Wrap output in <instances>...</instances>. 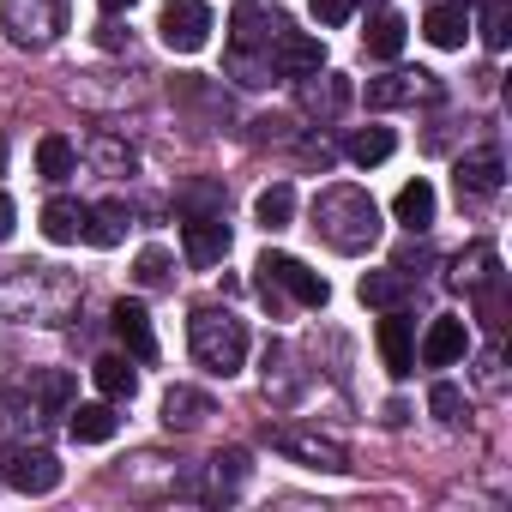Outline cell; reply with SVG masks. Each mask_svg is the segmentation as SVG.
Returning a JSON list of instances; mask_svg holds the SVG:
<instances>
[{
    "mask_svg": "<svg viewBox=\"0 0 512 512\" xmlns=\"http://www.w3.org/2000/svg\"><path fill=\"white\" fill-rule=\"evenodd\" d=\"M187 344H193V362L211 368V374H223V380L241 374V362H247V326L229 308H193Z\"/></svg>",
    "mask_w": 512,
    "mask_h": 512,
    "instance_id": "cell-2",
    "label": "cell"
},
{
    "mask_svg": "<svg viewBox=\"0 0 512 512\" xmlns=\"http://www.w3.org/2000/svg\"><path fill=\"white\" fill-rule=\"evenodd\" d=\"M380 356H386V374H416V326L398 314V308H386V320H380Z\"/></svg>",
    "mask_w": 512,
    "mask_h": 512,
    "instance_id": "cell-11",
    "label": "cell"
},
{
    "mask_svg": "<svg viewBox=\"0 0 512 512\" xmlns=\"http://www.w3.org/2000/svg\"><path fill=\"white\" fill-rule=\"evenodd\" d=\"M253 217H260V229H290V217H296V187H290V181H272L260 199H253Z\"/></svg>",
    "mask_w": 512,
    "mask_h": 512,
    "instance_id": "cell-23",
    "label": "cell"
},
{
    "mask_svg": "<svg viewBox=\"0 0 512 512\" xmlns=\"http://www.w3.org/2000/svg\"><path fill=\"white\" fill-rule=\"evenodd\" d=\"M392 217H398L410 235H422V229L434 223V187H428L422 175H416V181H404V187H398V199H392Z\"/></svg>",
    "mask_w": 512,
    "mask_h": 512,
    "instance_id": "cell-16",
    "label": "cell"
},
{
    "mask_svg": "<svg viewBox=\"0 0 512 512\" xmlns=\"http://www.w3.org/2000/svg\"><path fill=\"white\" fill-rule=\"evenodd\" d=\"M314 229L338 247V253H362L380 241V205L362 187H326L314 199Z\"/></svg>",
    "mask_w": 512,
    "mask_h": 512,
    "instance_id": "cell-1",
    "label": "cell"
},
{
    "mask_svg": "<svg viewBox=\"0 0 512 512\" xmlns=\"http://www.w3.org/2000/svg\"><path fill=\"white\" fill-rule=\"evenodd\" d=\"M482 43L494 55L512 43V0H482Z\"/></svg>",
    "mask_w": 512,
    "mask_h": 512,
    "instance_id": "cell-30",
    "label": "cell"
},
{
    "mask_svg": "<svg viewBox=\"0 0 512 512\" xmlns=\"http://www.w3.org/2000/svg\"><path fill=\"white\" fill-rule=\"evenodd\" d=\"M67 434L79 446H103V440H115V410L109 404H67Z\"/></svg>",
    "mask_w": 512,
    "mask_h": 512,
    "instance_id": "cell-17",
    "label": "cell"
},
{
    "mask_svg": "<svg viewBox=\"0 0 512 512\" xmlns=\"http://www.w3.org/2000/svg\"><path fill=\"white\" fill-rule=\"evenodd\" d=\"M266 55H272V73H278V79L326 73V43H320V37H308V31H290V25L272 37V49H266Z\"/></svg>",
    "mask_w": 512,
    "mask_h": 512,
    "instance_id": "cell-6",
    "label": "cell"
},
{
    "mask_svg": "<svg viewBox=\"0 0 512 512\" xmlns=\"http://www.w3.org/2000/svg\"><path fill=\"white\" fill-rule=\"evenodd\" d=\"M85 211H91V205H79V199H49V205H43V235H49L55 247L79 241V235H85Z\"/></svg>",
    "mask_w": 512,
    "mask_h": 512,
    "instance_id": "cell-19",
    "label": "cell"
},
{
    "mask_svg": "<svg viewBox=\"0 0 512 512\" xmlns=\"http://www.w3.org/2000/svg\"><path fill=\"white\" fill-rule=\"evenodd\" d=\"M73 169H79L73 139H67V133H43V139H37V175H43V181H67Z\"/></svg>",
    "mask_w": 512,
    "mask_h": 512,
    "instance_id": "cell-21",
    "label": "cell"
},
{
    "mask_svg": "<svg viewBox=\"0 0 512 512\" xmlns=\"http://www.w3.org/2000/svg\"><path fill=\"white\" fill-rule=\"evenodd\" d=\"M0 25L13 31V43L43 49L55 31H67V0H0Z\"/></svg>",
    "mask_w": 512,
    "mask_h": 512,
    "instance_id": "cell-3",
    "label": "cell"
},
{
    "mask_svg": "<svg viewBox=\"0 0 512 512\" xmlns=\"http://www.w3.org/2000/svg\"><path fill=\"white\" fill-rule=\"evenodd\" d=\"M127 223H133V211L121 199H103V205L85 211V241L91 247H121L127 241Z\"/></svg>",
    "mask_w": 512,
    "mask_h": 512,
    "instance_id": "cell-15",
    "label": "cell"
},
{
    "mask_svg": "<svg viewBox=\"0 0 512 512\" xmlns=\"http://www.w3.org/2000/svg\"><path fill=\"white\" fill-rule=\"evenodd\" d=\"M398 151V139L386 133V127H362V133H350V145H344V157L356 163V169H374V163H386Z\"/></svg>",
    "mask_w": 512,
    "mask_h": 512,
    "instance_id": "cell-24",
    "label": "cell"
},
{
    "mask_svg": "<svg viewBox=\"0 0 512 512\" xmlns=\"http://www.w3.org/2000/svg\"><path fill=\"white\" fill-rule=\"evenodd\" d=\"M97 157H103L109 169H133V151H127V145H115V139H103V145H97Z\"/></svg>",
    "mask_w": 512,
    "mask_h": 512,
    "instance_id": "cell-36",
    "label": "cell"
},
{
    "mask_svg": "<svg viewBox=\"0 0 512 512\" xmlns=\"http://www.w3.org/2000/svg\"><path fill=\"white\" fill-rule=\"evenodd\" d=\"M211 470H217V482H241L247 476V452H217Z\"/></svg>",
    "mask_w": 512,
    "mask_h": 512,
    "instance_id": "cell-35",
    "label": "cell"
},
{
    "mask_svg": "<svg viewBox=\"0 0 512 512\" xmlns=\"http://www.w3.org/2000/svg\"><path fill=\"white\" fill-rule=\"evenodd\" d=\"M488 260H494V247H476V253H470V266H488ZM452 284H458V290H464V284H482V272H458Z\"/></svg>",
    "mask_w": 512,
    "mask_h": 512,
    "instance_id": "cell-37",
    "label": "cell"
},
{
    "mask_svg": "<svg viewBox=\"0 0 512 512\" xmlns=\"http://www.w3.org/2000/svg\"><path fill=\"white\" fill-rule=\"evenodd\" d=\"M115 338L127 344V356L133 362H157V332H151V314L139 308V302H115Z\"/></svg>",
    "mask_w": 512,
    "mask_h": 512,
    "instance_id": "cell-12",
    "label": "cell"
},
{
    "mask_svg": "<svg viewBox=\"0 0 512 512\" xmlns=\"http://www.w3.org/2000/svg\"><path fill=\"white\" fill-rule=\"evenodd\" d=\"M350 13H356V0H314L320 25H350Z\"/></svg>",
    "mask_w": 512,
    "mask_h": 512,
    "instance_id": "cell-34",
    "label": "cell"
},
{
    "mask_svg": "<svg viewBox=\"0 0 512 512\" xmlns=\"http://www.w3.org/2000/svg\"><path fill=\"white\" fill-rule=\"evenodd\" d=\"M278 31H284L278 13H260V7H241V13H235V49H253V43H266V49H272Z\"/></svg>",
    "mask_w": 512,
    "mask_h": 512,
    "instance_id": "cell-25",
    "label": "cell"
},
{
    "mask_svg": "<svg viewBox=\"0 0 512 512\" xmlns=\"http://www.w3.org/2000/svg\"><path fill=\"white\" fill-rule=\"evenodd\" d=\"M302 85V109H314V115H338L344 103H350V85L338 79V73H308V79H296Z\"/></svg>",
    "mask_w": 512,
    "mask_h": 512,
    "instance_id": "cell-20",
    "label": "cell"
},
{
    "mask_svg": "<svg viewBox=\"0 0 512 512\" xmlns=\"http://www.w3.org/2000/svg\"><path fill=\"white\" fill-rule=\"evenodd\" d=\"M500 181H506V157L494 145L458 157V193H500Z\"/></svg>",
    "mask_w": 512,
    "mask_h": 512,
    "instance_id": "cell-13",
    "label": "cell"
},
{
    "mask_svg": "<svg viewBox=\"0 0 512 512\" xmlns=\"http://www.w3.org/2000/svg\"><path fill=\"white\" fill-rule=\"evenodd\" d=\"M464 31H470V19H464V0L428 7V19H422V37H428L434 49H464Z\"/></svg>",
    "mask_w": 512,
    "mask_h": 512,
    "instance_id": "cell-18",
    "label": "cell"
},
{
    "mask_svg": "<svg viewBox=\"0 0 512 512\" xmlns=\"http://www.w3.org/2000/svg\"><path fill=\"white\" fill-rule=\"evenodd\" d=\"M434 91V73H392V79H368V109H398Z\"/></svg>",
    "mask_w": 512,
    "mask_h": 512,
    "instance_id": "cell-14",
    "label": "cell"
},
{
    "mask_svg": "<svg viewBox=\"0 0 512 512\" xmlns=\"http://www.w3.org/2000/svg\"><path fill=\"white\" fill-rule=\"evenodd\" d=\"M31 398H37L43 410H67V404H73V374H67V368L37 374V380H31Z\"/></svg>",
    "mask_w": 512,
    "mask_h": 512,
    "instance_id": "cell-29",
    "label": "cell"
},
{
    "mask_svg": "<svg viewBox=\"0 0 512 512\" xmlns=\"http://www.w3.org/2000/svg\"><path fill=\"white\" fill-rule=\"evenodd\" d=\"M428 410H434L446 428H458V422H464V392H458L452 380H434V392H428Z\"/></svg>",
    "mask_w": 512,
    "mask_h": 512,
    "instance_id": "cell-31",
    "label": "cell"
},
{
    "mask_svg": "<svg viewBox=\"0 0 512 512\" xmlns=\"http://www.w3.org/2000/svg\"><path fill=\"white\" fill-rule=\"evenodd\" d=\"M404 290H410L404 272H362V302H368V308H398Z\"/></svg>",
    "mask_w": 512,
    "mask_h": 512,
    "instance_id": "cell-28",
    "label": "cell"
},
{
    "mask_svg": "<svg viewBox=\"0 0 512 512\" xmlns=\"http://www.w3.org/2000/svg\"><path fill=\"white\" fill-rule=\"evenodd\" d=\"M211 416V398L205 392H193V386H169L163 392V422L169 428H199Z\"/></svg>",
    "mask_w": 512,
    "mask_h": 512,
    "instance_id": "cell-22",
    "label": "cell"
},
{
    "mask_svg": "<svg viewBox=\"0 0 512 512\" xmlns=\"http://www.w3.org/2000/svg\"><path fill=\"white\" fill-rule=\"evenodd\" d=\"M13 217H19V211H13V199H7V193H0V241H7V235H13Z\"/></svg>",
    "mask_w": 512,
    "mask_h": 512,
    "instance_id": "cell-38",
    "label": "cell"
},
{
    "mask_svg": "<svg viewBox=\"0 0 512 512\" xmlns=\"http://www.w3.org/2000/svg\"><path fill=\"white\" fill-rule=\"evenodd\" d=\"M368 7H386V0H368Z\"/></svg>",
    "mask_w": 512,
    "mask_h": 512,
    "instance_id": "cell-41",
    "label": "cell"
},
{
    "mask_svg": "<svg viewBox=\"0 0 512 512\" xmlns=\"http://www.w3.org/2000/svg\"><path fill=\"white\" fill-rule=\"evenodd\" d=\"M272 446H278L284 458L308 464V470H350L344 446H338V440H326V434H308V428H272Z\"/></svg>",
    "mask_w": 512,
    "mask_h": 512,
    "instance_id": "cell-8",
    "label": "cell"
},
{
    "mask_svg": "<svg viewBox=\"0 0 512 512\" xmlns=\"http://www.w3.org/2000/svg\"><path fill=\"white\" fill-rule=\"evenodd\" d=\"M260 284H284L302 308H326V278L320 272H308L302 260H296V253H266V260H260Z\"/></svg>",
    "mask_w": 512,
    "mask_h": 512,
    "instance_id": "cell-7",
    "label": "cell"
},
{
    "mask_svg": "<svg viewBox=\"0 0 512 512\" xmlns=\"http://www.w3.org/2000/svg\"><path fill=\"white\" fill-rule=\"evenodd\" d=\"M157 31H163V43L175 55H199L211 43V7H205V0H169L163 19H157Z\"/></svg>",
    "mask_w": 512,
    "mask_h": 512,
    "instance_id": "cell-5",
    "label": "cell"
},
{
    "mask_svg": "<svg viewBox=\"0 0 512 512\" xmlns=\"http://www.w3.org/2000/svg\"><path fill=\"white\" fill-rule=\"evenodd\" d=\"M97 7H103V13H127V7H133V0H97Z\"/></svg>",
    "mask_w": 512,
    "mask_h": 512,
    "instance_id": "cell-39",
    "label": "cell"
},
{
    "mask_svg": "<svg viewBox=\"0 0 512 512\" xmlns=\"http://www.w3.org/2000/svg\"><path fill=\"white\" fill-rule=\"evenodd\" d=\"M133 278H139L145 290H163V284H169V253H163V247H145L139 260H133Z\"/></svg>",
    "mask_w": 512,
    "mask_h": 512,
    "instance_id": "cell-32",
    "label": "cell"
},
{
    "mask_svg": "<svg viewBox=\"0 0 512 512\" xmlns=\"http://www.w3.org/2000/svg\"><path fill=\"white\" fill-rule=\"evenodd\" d=\"M91 380H97V392L115 404V398H133V386H139V374L127 368V356H103L97 368H91Z\"/></svg>",
    "mask_w": 512,
    "mask_h": 512,
    "instance_id": "cell-26",
    "label": "cell"
},
{
    "mask_svg": "<svg viewBox=\"0 0 512 512\" xmlns=\"http://www.w3.org/2000/svg\"><path fill=\"white\" fill-rule=\"evenodd\" d=\"M0 169H7V139H0Z\"/></svg>",
    "mask_w": 512,
    "mask_h": 512,
    "instance_id": "cell-40",
    "label": "cell"
},
{
    "mask_svg": "<svg viewBox=\"0 0 512 512\" xmlns=\"http://www.w3.org/2000/svg\"><path fill=\"white\" fill-rule=\"evenodd\" d=\"M19 410H31V392H0V440L13 434V422H19Z\"/></svg>",
    "mask_w": 512,
    "mask_h": 512,
    "instance_id": "cell-33",
    "label": "cell"
},
{
    "mask_svg": "<svg viewBox=\"0 0 512 512\" xmlns=\"http://www.w3.org/2000/svg\"><path fill=\"white\" fill-rule=\"evenodd\" d=\"M181 253H187V266H217L223 253H229V229H223V211H205V217H187L181 229Z\"/></svg>",
    "mask_w": 512,
    "mask_h": 512,
    "instance_id": "cell-9",
    "label": "cell"
},
{
    "mask_svg": "<svg viewBox=\"0 0 512 512\" xmlns=\"http://www.w3.org/2000/svg\"><path fill=\"white\" fill-rule=\"evenodd\" d=\"M404 37H410V25L386 13V19L368 25V55H374V61H398V55H404Z\"/></svg>",
    "mask_w": 512,
    "mask_h": 512,
    "instance_id": "cell-27",
    "label": "cell"
},
{
    "mask_svg": "<svg viewBox=\"0 0 512 512\" xmlns=\"http://www.w3.org/2000/svg\"><path fill=\"white\" fill-rule=\"evenodd\" d=\"M0 476H7L19 494H55V488H61V458H55L49 446H7Z\"/></svg>",
    "mask_w": 512,
    "mask_h": 512,
    "instance_id": "cell-4",
    "label": "cell"
},
{
    "mask_svg": "<svg viewBox=\"0 0 512 512\" xmlns=\"http://www.w3.org/2000/svg\"><path fill=\"white\" fill-rule=\"evenodd\" d=\"M464 350H470V326L452 320V314H440V320H428L416 362H422V368H452V362H464Z\"/></svg>",
    "mask_w": 512,
    "mask_h": 512,
    "instance_id": "cell-10",
    "label": "cell"
}]
</instances>
